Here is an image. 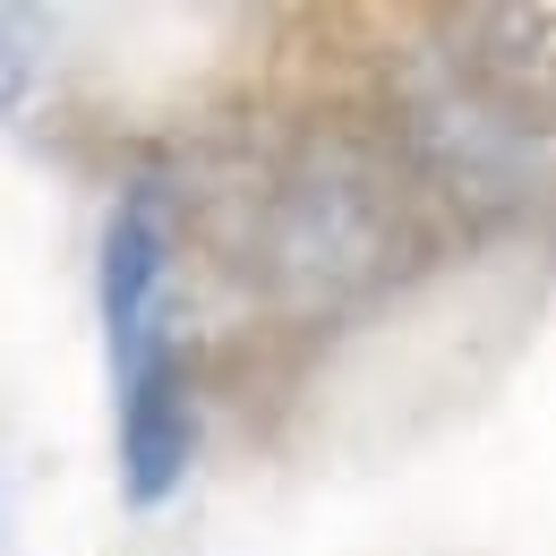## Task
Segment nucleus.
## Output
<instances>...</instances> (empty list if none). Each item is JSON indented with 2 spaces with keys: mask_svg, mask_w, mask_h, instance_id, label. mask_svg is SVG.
<instances>
[{
  "mask_svg": "<svg viewBox=\"0 0 556 556\" xmlns=\"http://www.w3.org/2000/svg\"><path fill=\"white\" fill-rule=\"evenodd\" d=\"M240 266L282 308H359L428 266L419 189L368 138H308L266 172L240 223Z\"/></svg>",
  "mask_w": 556,
  "mask_h": 556,
  "instance_id": "1",
  "label": "nucleus"
},
{
  "mask_svg": "<svg viewBox=\"0 0 556 556\" xmlns=\"http://www.w3.org/2000/svg\"><path fill=\"white\" fill-rule=\"evenodd\" d=\"M112 368H121V488H129V505H163L198 454V403H189L172 317L138 343H121Z\"/></svg>",
  "mask_w": 556,
  "mask_h": 556,
  "instance_id": "2",
  "label": "nucleus"
},
{
  "mask_svg": "<svg viewBox=\"0 0 556 556\" xmlns=\"http://www.w3.org/2000/svg\"><path fill=\"white\" fill-rule=\"evenodd\" d=\"M445 52L514 129H556V9H454Z\"/></svg>",
  "mask_w": 556,
  "mask_h": 556,
  "instance_id": "3",
  "label": "nucleus"
},
{
  "mask_svg": "<svg viewBox=\"0 0 556 556\" xmlns=\"http://www.w3.org/2000/svg\"><path fill=\"white\" fill-rule=\"evenodd\" d=\"M163 282H172V214L154 189H129L112 223H103V266H94V291H103V343H138L163 326Z\"/></svg>",
  "mask_w": 556,
  "mask_h": 556,
  "instance_id": "4",
  "label": "nucleus"
}]
</instances>
